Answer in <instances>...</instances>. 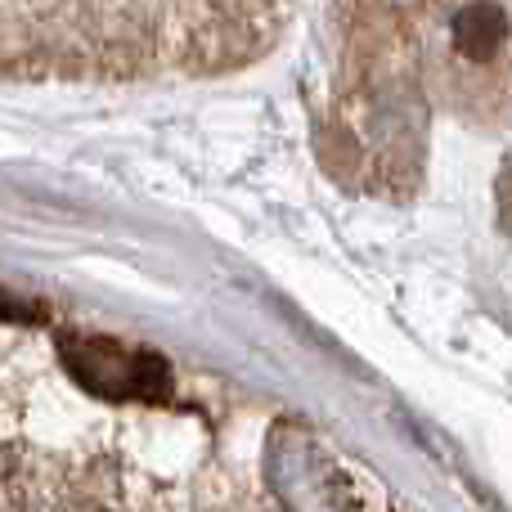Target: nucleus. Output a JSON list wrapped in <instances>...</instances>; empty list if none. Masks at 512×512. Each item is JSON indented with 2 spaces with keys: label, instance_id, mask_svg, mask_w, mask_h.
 <instances>
[{
  "label": "nucleus",
  "instance_id": "nucleus-4",
  "mask_svg": "<svg viewBox=\"0 0 512 512\" xmlns=\"http://www.w3.org/2000/svg\"><path fill=\"white\" fill-rule=\"evenodd\" d=\"M63 504L72 512H135L131 481L113 463H86L63 481Z\"/></svg>",
  "mask_w": 512,
  "mask_h": 512
},
{
  "label": "nucleus",
  "instance_id": "nucleus-3",
  "mask_svg": "<svg viewBox=\"0 0 512 512\" xmlns=\"http://www.w3.org/2000/svg\"><path fill=\"white\" fill-rule=\"evenodd\" d=\"M450 18V50L459 63L468 68H490L499 63V54L508 50L512 41V9L504 5H459V9H445Z\"/></svg>",
  "mask_w": 512,
  "mask_h": 512
},
{
  "label": "nucleus",
  "instance_id": "nucleus-1",
  "mask_svg": "<svg viewBox=\"0 0 512 512\" xmlns=\"http://www.w3.org/2000/svg\"><path fill=\"white\" fill-rule=\"evenodd\" d=\"M59 355L68 373L104 400H167L171 396V369L158 351H135L113 337H59Z\"/></svg>",
  "mask_w": 512,
  "mask_h": 512
},
{
  "label": "nucleus",
  "instance_id": "nucleus-5",
  "mask_svg": "<svg viewBox=\"0 0 512 512\" xmlns=\"http://www.w3.org/2000/svg\"><path fill=\"white\" fill-rule=\"evenodd\" d=\"M45 499L41 468L14 445H0V512H36Z\"/></svg>",
  "mask_w": 512,
  "mask_h": 512
},
{
  "label": "nucleus",
  "instance_id": "nucleus-6",
  "mask_svg": "<svg viewBox=\"0 0 512 512\" xmlns=\"http://www.w3.org/2000/svg\"><path fill=\"white\" fill-rule=\"evenodd\" d=\"M499 225H504V234L512 239V167L499 176Z\"/></svg>",
  "mask_w": 512,
  "mask_h": 512
},
{
  "label": "nucleus",
  "instance_id": "nucleus-2",
  "mask_svg": "<svg viewBox=\"0 0 512 512\" xmlns=\"http://www.w3.org/2000/svg\"><path fill=\"white\" fill-rule=\"evenodd\" d=\"M270 490H279L283 512H346V481L301 436L270 450Z\"/></svg>",
  "mask_w": 512,
  "mask_h": 512
}]
</instances>
